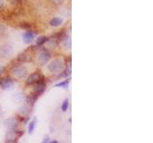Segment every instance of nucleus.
Segmentation results:
<instances>
[{"mask_svg":"<svg viewBox=\"0 0 153 143\" xmlns=\"http://www.w3.org/2000/svg\"><path fill=\"white\" fill-rule=\"evenodd\" d=\"M23 131H16V129H8L5 141L8 143H14L17 141L18 138H20L23 136Z\"/></svg>","mask_w":153,"mask_h":143,"instance_id":"1","label":"nucleus"},{"mask_svg":"<svg viewBox=\"0 0 153 143\" xmlns=\"http://www.w3.org/2000/svg\"><path fill=\"white\" fill-rule=\"evenodd\" d=\"M48 70L52 73H60L64 70V63L61 59H54L48 64Z\"/></svg>","mask_w":153,"mask_h":143,"instance_id":"2","label":"nucleus"},{"mask_svg":"<svg viewBox=\"0 0 153 143\" xmlns=\"http://www.w3.org/2000/svg\"><path fill=\"white\" fill-rule=\"evenodd\" d=\"M12 73L17 78H24L27 75V69L23 66H16L12 69Z\"/></svg>","mask_w":153,"mask_h":143,"instance_id":"3","label":"nucleus"},{"mask_svg":"<svg viewBox=\"0 0 153 143\" xmlns=\"http://www.w3.org/2000/svg\"><path fill=\"white\" fill-rule=\"evenodd\" d=\"M13 84H14L13 80L10 77H5L0 80V86H1V88L3 90H6V91L13 89Z\"/></svg>","mask_w":153,"mask_h":143,"instance_id":"4","label":"nucleus"},{"mask_svg":"<svg viewBox=\"0 0 153 143\" xmlns=\"http://www.w3.org/2000/svg\"><path fill=\"white\" fill-rule=\"evenodd\" d=\"M36 85L35 86V88H33V92H35V94H36L37 97L38 95L42 94L44 93V91L46 90V84L43 80H39L38 82L36 83Z\"/></svg>","mask_w":153,"mask_h":143,"instance_id":"5","label":"nucleus"},{"mask_svg":"<svg viewBox=\"0 0 153 143\" xmlns=\"http://www.w3.org/2000/svg\"><path fill=\"white\" fill-rule=\"evenodd\" d=\"M18 121L16 117H10L4 121V125L8 129H16Z\"/></svg>","mask_w":153,"mask_h":143,"instance_id":"6","label":"nucleus"},{"mask_svg":"<svg viewBox=\"0 0 153 143\" xmlns=\"http://www.w3.org/2000/svg\"><path fill=\"white\" fill-rule=\"evenodd\" d=\"M35 36H36V32H33V31H27L26 32H24L22 35L24 42L27 43V44L31 43L35 39Z\"/></svg>","mask_w":153,"mask_h":143,"instance_id":"7","label":"nucleus"},{"mask_svg":"<svg viewBox=\"0 0 153 143\" xmlns=\"http://www.w3.org/2000/svg\"><path fill=\"white\" fill-rule=\"evenodd\" d=\"M41 78H40V75L38 74L37 73L35 74H32L26 80V85H33L36 84V82H38Z\"/></svg>","mask_w":153,"mask_h":143,"instance_id":"8","label":"nucleus"},{"mask_svg":"<svg viewBox=\"0 0 153 143\" xmlns=\"http://www.w3.org/2000/svg\"><path fill=\"white\" fill-rule=\"evenodd\" d=\"M0 54L4 57H9L13 55V48L10 45H5L0 48Z\"/></svg>","mask_w":153,"mask_h":143,"instance_id":"9","label":"nucleus"},{"mask_svg":"<svg viewBox=\"0 0 153 143\" xmlns=\"http://www.w3.org/2000/svg\"><path fill=\"white\" fill-rule=\"evenodd\" d=\"M50 58H51V55L48 52H46V51L42 52L41 54L39 55V56H38V60H39L40 64L47 63V62L50 60Z\"/></svg>","mask_w":153,"mask_h":143,"instance_id":"10","label":"nucleus"},{"mask_svg":"<svg viewBox=\"0 0 153 143\" xmlns=\"http://www.w3.org/2000/svg\"><path fill=\"white\" fill-rule=\"evenodd\" d=\"M17 61L18 62H21V63H27V62H31L32 61V56L30 55L26 54H20L17 57Z\"/></svg>","mask_w":153,"mask_h":143,"instance_id":"11","label":"nucleus"},{"mask_svg":"<svg viewBox=\"0 0 153 143\" xmlns=\"http://www.w3.org/2000/svg\"><path fill=\"white\" fill-rule=\"evenodd\" d=\"M62 22H63V19H62V18H60V17H54V18L51 19L50 25L52 27H59V26L61 25Z\"/></svg>","mask_w":153,"mask_h":143,"instance_id":"12","label":"nucleus"},{"mask_svg":"<svg viewBox=\"0 0 153 143\" xmlns=\"http://www.w3.org/2000/svg\"><path fill=\"white\" fill-rule=\"evenodd\" d=\"M62 40V44L64 45V47L66 48V49H71V37L66 35V36H63L61 38Z\"/></svg>","mask_w":153,"mask_h":143,"instance_id":"13","label":"nucleus"},{"mask_svg":"<svg viewBox=\"0 0 153 143\" xmlns=\"http://www.w3.org/2000/svg\"><path fill=\"white\" fill-rule=\"evenodd\" d=\"M36 99H37V95L35 94H31V95H28V97H27V103H28V105H31V106H33V105L36 103Z\"/></svg>","mask_w":153,"mask_h":143,"instance_id":"14","label":"nucleus"},{"mask_svg":"<svg viewBox=\"0 0 153 143\" xmlns=\"http://www.w3.org/2000/svg\"><path fill=\"white\" fill-rule=\"evenodd\" d=\"M36 125V117H35L30 123H29V127H28V132H29V133H33V132L35 131Z\"/></svg>","mask_w":153,"mask_h":143,"instance_id":"15","label":"nucleus"},{"mask_svg":"<svg viewBox=\"0 0 153 143\" xmlns=\"http://www.w3.org/2000/svg\"><path fill=\"white\" fill-rule=\"evenodd\" d=\"M69 86V79H66L64 81H61L60 83H57L55 87L56 88H64V89H67Z\"/></svg>","mask_w":153,"mask_h":143,"instance_id":"16","label":"nucleus"},{"mask_svg":"<svg viewBox=\"0 0 153 143\" xmlns=\"http://www.w3.org/2000/svg\"><path fill=\"white\" fill-rule=\"evenodd\" d=\"M48 41V37L46 36H40L38 37L36 39V45L39 47V46H42L43 44H45V43Z\"/></svg>","mask_w":153,"mask_h":143,"instance_id":"17","label":"nucleus"},{"mask_svg":"<svg viewBox=\"0 0 153 143\" xmlns=\"http://www.w3.org/2000/svg\"><path fill=\"white\" fill-rule=\"evenodd\" d=\"M68 107H69V100H68V98H66V99H64V101L62 102V104H61V109H62V111H63V112H66V111H67V109H68Z\"/></svg>","mask_w":153,"mask_h":143,"instance_id":"18","label":"nucleus"},{"mask_svg":"<svg viewBox=\"0 0 153 143\" xmlns=\"http://www.w3.org/2000/svg\"><path fill=\"white\" fill-rule=\"evenodd\" d=\"M29 112H30V109H29L27 106H23V107L20 108V110H19V113H20L21 114H23V116L27 114Z\"/></svg>","mask_w":153,"mask_h":143,"instance_id":"19","label":"nucleus"},{"mask_svg":"<svg viewBox=\"0 0 153 143\" xmlns=\"http://www.w3.org/2000/svg\"><path fill=\"white\" fill-rule=\"evenodd\" d=\"M21 27H22L23 29H26V30H29V29H31L32 25H31V24H28V23H23V24H21Z\"/></svg>","mask_w":153,"mask_h":143,"instance_id":"20","label":"nucleus"},{"mask_svg":"<svg viewBox=\"0 0 153 143\" xmlns=\"http://www.w3.org/2000/svg\"><path fill=\"white\" fill-rule=\"evenodd\" d=\"M64 72V74H63V75L64 76H66V77H67V76H70V74H71V69L70 68H67L65 71H63Z\"/></svg>","mask_w":153,"mask_h":143,"instance_id":"21","label":"nucleus"},{"mask_svg":"<svg viewBox=\"0 0 153 143\" xmlns=\"http://www.w3.org/2000/svg\"><path fill=\"white\" fill-rule=\"evenodd\" d=\"M42 142H43V143H48V142H50V137L48 136H46L44 138H43Z\"/></svg>","mask_w":153,"mask_h":143,"instance_id":"22","label":"nucleus"},{"mask_svg":"<svg viewBox=\"0 0 153 143\" xmlns=\"http://www.w3.org/2000/svg\"><path fill=\"white\" fill-rule=\"evenodd\" d=\"M5 7V2H4V0H0V11Z\"/></svg>","mask_w":153,"mask_h":143,"instance_id":"23","label":"nucleus"},{"mask_svg":"<svg viewBox=\"0 0 153 143\" xmlns=\"http://www.w3.org/2000/svg\"><path fill=\"white\" fill-rule=\"evenodd\" d=\"M50 142L51 143H59V141H57V140H50Z\"/></svg>","mask_w":153,"mask_h":143,"instance_id":"24","label":"nucleus"},{"mask_svg":"<svg viewBox=\"0 0 153 143\" xmlns=\"http://www.w3.org/2000/svg\"><path fill=\"white\" fill-rule=\"evenodd\" d=\"M3 70H4V68L3 67H0V74H2V72H3Z\"/></svg>","mask_w":153,"mask_h":143,"instance_id":"25","label":"nucleus"}]
</instances>
